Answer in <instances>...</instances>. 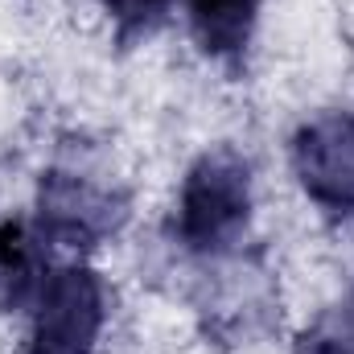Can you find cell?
I'll list each match as a JSON object with an SVG mask.
<instances>
[{"instance_id": "7a4b0ae2", "label": "cell", "mask_w": 354, "mask_h": 354, "mask_svg": "<svg viewBox=\"0 0 354 354\" xmlns=\"http://www.w3.org/2000/svg\"><path fill=\"white\" fill-rule=\"evenodd\" d=\"M29 354H95L103 322H107V297L103 280L91 268H58L46 276L37 292Z\"/></svg>"}, {"instance_id": "52a82bcc", "label": "cell", "mask_w": 354, "mask_h": 354, "mask_svg": "<svg viewBox=\"0 0 354 354\" xmlns=\"http://www.w3.org/2000/svg\"><path fill=\"white\" fill-rule=\"evenodd\" d=\"M177 0H103V12L111 17L120 37H145L157 25H165Z\"/></svg>"}, {"instance_id": "3957f363", "label": "cell", "mask_w": 354, "mask_h": 354, "mask_svg": "<svg viewBox=\"0 0 354 354\" xmlns=\"http://www.w3.org/2000/svg\"><path fill=\"white\" fill-rule=\"evenodd\" d=\"M292 169L313 206L334 218L354 214V115L334 111L305 124L292 140Z\"/></svg>"}, {"instance_id": "277c9868", "label": "cell", "mask_w": 354, "mask_h": 354, "mask_svg": "<svg viewBox=\"0 0 354 354\" xmlns=\"http://www.w3.org/2000/svg\"><path fill=\"white\" fill-rule=\"evenodd\" d=\"M115 202L111 194L95 189L91 181L71 174H46L41 177V198H37V223L41 235L62 243V248H91L103 235L115 231Z\"/></svg>"}, {"instance_id": "8992f818", "label": "cell", "mask_w": 354, "mask_h": 354, "mask_svg": "<svg viewBox=\"0 0 354 354\" xmlns=\"http://www.w3.org/2000/svg\"><path fill=\"white\" fill-rule=\"evenodd\" d=\"M41 284H46V272L29 231L12 218L0 223V305L21 309L25 301H37Z\"/></svg>"}, {"instance_id": "6da1fadb", "label": "cell", "mask_w": 354, "mask_h": 354, "mask_svg": "<svg viewBox=\"0 0 354 354\" xmlns=\"http://www.w3.org/2000/svg\"><path fill=\"white\" fill-rule=\"evenodd\" d=\"M252 218V169L239 153L218 149L189 165L177 194V239L189 252H227Z\"/></svg>"}, {"instance_id": "5b68a950", "label": "cell", "mask_w": 354, "mask_h": 354, "mask_svg": "<svg viewBox=\"0 0 354 354\" xmlns=\"http://www.w3.org/2000/svg\"><path fill=\"white\" fill-rule=\"evenodd\" d=\"M189 8V33L202 46V54L231 62L248 50L260 0H185Z\"/></svg>"}, {"instance_id": "ba28073f", "label": "cell", "mask_w": 354, "mask_h": 354, "mask_svg": "<svg viewBox=\"0 0 354 354\" xmlns=\"http://www.w3.org/2000/svg\"><path fill=\"white\" fill-rule=\"evenodd\" d=\"M309 354H354V351L351 346H342V342H317Z\"/></svg>"}]
</instances>
